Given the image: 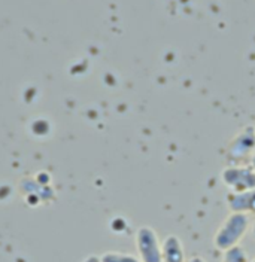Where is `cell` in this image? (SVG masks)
Returning <instances> with one entry per match:
<instances>
[{
    "instance_id": "obj_3",
    "label": "cell",
    "mask_w": 255,
    "mask_h": 262,
    "mask_svg": "<svg viewBox=\"0 0 255 262\" xmlns=\"http://www.w3.org/2000/svg\"><path fill=\"white\" fill-rule=\"evenodd\" d=\"M221 179L231 192L255 189V170L252 165H228L221 171Z\"/></svg>"
},
{
    "instance_id": "obj_10",
    "label": "cell",
    "mask_w": 255,
    "mask_h": 262,
    "mask_svg": "<svg viewBox=\"0 0 255 262\" xmlns=\"http://www.w3.org/2000/svg\"><path fill=\"white\" fill-rule=\"evenodd\" d=\"M251 165H252V168L255 170V154L252 155V158H251Z\"/></svg>"
},
{
    "instance_id": "obj_8",
    "label": "cell",
    "mask_w": 255,
    "mask_h": 262,
    "mask_svg": "<svg viewBox=\"0 0 255 262\" xmlns=\"http://www.w3.org/2000/svg\"><path fill=\"white\" fill-rule=\"evenodd\" d=\"M100 262H141L136 256L127 255V253H120V252H108L102 256Z\"/></svg>"
},
{
    "instance_id": "obj_2",
    "label": "cell",
    "mask_w": 255,
    "mask_h": 262,
    "mask_svg": "<svg viewBox=\"0 0 255 262\" xmlns=\"http://www.w3.org/2000/svg\"><path fill=\"white\" fill-rule=\"evenodd\" d=\"M255 154V127L248 125L240 130L227 149V160L233 165H240Z\"/></svg>"
},
{
    "instance_id": "obj_1",
    "label": "cell",
    "mask_w": 255,
    "mask_h": 262,
    "mask_svg": "<svg viewBox=\"0 0 255 262\" xmlns=\"http://www.w3.org/2000/svg\"><path fill=\"white\" fill-rule=\"evenodd\" d=\"M248 228H249V216L246 213L231 212L217 231L213 237V245L218 250L223 252L230 247L239 246V242L246 234Z\"/></svg>"
},
{
    "instance_id": "obj_4",
    "label": "cell",
    "mask_w": 255,
    "mask_h": 262,
    "mask_svg": "<svg viewBox=\"0 0 255 262\" xmlns=\"http://www.w3.org/2000/svg\"><path fill=\"white\" fill-rule=\"evenodd\" d=\"M136 247L141 262H161V243L154 228L141 227L138 229Z\"/></svg>"
},
{
    "instance_id": "obj_11",
    "label": "cell",
    "mask_w": 255,
    "mask_h": 262,
    "mask_svg": "<svg viewBox=\"0 0 255 262\" xmlns=\"http://www.w3.org/2000/svg\"><path fill=\"white\" fill-rule=\"evenodd\" d=\"M254 235H255V227H254Z\"/></svg>"
},
{
    "instance_id": "obj_5",
    "label": "cell",
    "mask_w": 255,
    "mask_h": 262,
    "mask_svg": "<svg viewBox=\"0 0 255 262\" xmlns=\"http://www.w3.org/2000/svg\"><path fill=\"white\" fill-rule=\"evenodd\" d=\"M228 209L234 213H255V189L245 192H230L227 195Z\"/></svg>"
},
{
    "instance_id": "obj_12",
    "label": "cell",
    "mask_w": 255,
    "mask_h": 262,
    "mask_svg": "<svg viewBox=\"0 0 255 262\" xmlns=\"http://www.w3.org/2000/svg\"><path fill=\"white\" fill-rule=\"evenodd\" d=\"M251 262H255V259H252V261H251Z\"/></svg>"
},
{
    "instance_id": "obj_9",
    "label": "cell",
    "mask_w": 255,
    "mask_h": 262,
    "mask_svg": "<svg viewBox=\"0 0 255 262\" xmlns=\"http://www.w3.org/2000/svg\"><path fill=\"white\" fill-rule=\"evenodd\" d=\"M187 262H206V261H205L202 256H191V258H190Z\"/></svg>"
},
{
    "instance_id": "obj_7",
    "label": "cell",
    "mask_w": 255,
    "mask_h": 262,
    "mask_svg": "<svg viewBox=\"0 0 255 262\" xmlns=\"http://www.w3.org/2000/svg\"><path fill=\"white\" fill-rule=\"evenodd\" d=\"M223 262H249L246 252L240 247V246H234L230 247L227 250H224Z\"/></svg>"
},
{
    "instance_id": "obj_6",
    "label": "cell",
    "mask_w": 255,
    "mask_h": 262,
    "mask_svg": "<svg viewBox=\"0 0 255 262\" xmlns=\"http://www.w3.org/2000/svg\"><path fill=\"white\" fill-rule=\"evenodd\" d=\"M161 262H187L184 245L176 235H167L161 243Z\"/></svg>"
}]
</instances>
